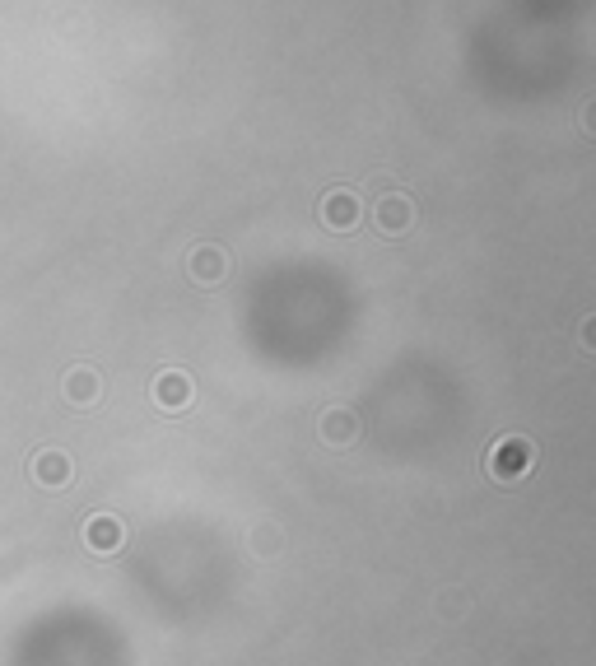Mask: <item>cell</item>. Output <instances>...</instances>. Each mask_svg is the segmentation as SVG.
<instances>
[{
    "mask_svg": "<svg viewBox=\"0 0 596 666\" xmlns=\"http://www.w3.org/2000/svg\"><path fill=\"white\" fill-rule=\"evenodd\" d=\"M531 466H536V443H531L527 434H503L499 443L485 452V471H489V480H499V485L527 480Z\"/></svg>",
    "mask_w": 596,
    "mask_h": 666,
    "instance_id": "1",
    "label": "cell"
},
{
    "mask_svg": "<svg viewBox=\"0 0 596 666\" xmlns=\"http://www.w3.org/2000/svg\"><path fill=\"white\" fill-rule=\"evenodd\" d=\"M28 480L47 494L70 490V485H75V462H70V452H61V448L33 452V457H28Z\"/></svg>",
    "mask_w": 596,
    "mask_h": 666,
    "instance_id": "2",
    "label": "cell"
},
{
    "mask_svg": "<svg viewBox=\"0 0 596 666\" xmlns=\"http://www.w3.org/2000/svg\"><path fill=\"white\" fill-rule=\"evenodd\" d=\"M415 219H420V210H415L406 191H387V196L373 201V224H378L382 238H406L415 229Z\"/></svg>",
    "mask_w": 596,
    "mask_h": 666,
    "instance_id": "3",
    "label": "cell"
},
{
    "mask_svg": "<svg viewBox=\"0 0 596 666\" xmlns=\"http://www.w3.org/2000/svg\"><path fill=\"white\" fill-rule=\"evenodd\" d=\"M149 396H154V406H159L163 415H182V410H191V401H196V382H191V373H182V368H163L159 378L149 382Z\"/></svg>",
    "mask_w": 596,
    "mask_h": 666,
    "instance_id": "4",
    "label": "cell"
},
{
    "mask_svg": "<svg viewBox=\"0 0 596 666\" xmlns=\"http://www.w3.org/2000/svg\"><path fill=\"white\" fill-rule=\"evenodd\" d=\"M187 275L196 280L201 289H215V285H224L229 280V252L224 247H215V243H201L196 252L187 257Z\"/></svg>",
    "mask_w": 596,
    "mask_h": 666,
    "instance_id": "5",
    "label": "cell"
},
{
    "mask_svg": "<svg viewBox=\"0 0 596 666\" xmlns=\"http://www.w3.org/2000/svg\"><path fill=\"white\" fill-rule=\"evenodd\" d=\"M84 545H89L94 555H117V550L126 545V522L117 513L84 517Z\"/></svg>",
    "mask_w": 596,
    "mask_h": 666,
    "instance_id": "6",
    "label": "cell"
},
{
    "mask_svg": "<svg viewBox=\"0 0 596 666\" xmlns=\"http://www.w3.org/2000/svg\"><path fill=\"white\" fill-rule=\"evenodd\" d=\"M317 215H322V224L331 233H350V229H359V215H364V210H359V196H354L350 187H336L322 196V210H317Z\"/></svg>",
    "mask_w": 596,
    "mask_h": 666,
    "instance_id": "7",
    "label": "cell"
},
{
    "mask_svg": "<svg viewBox=\"0 0 596 666\" xmlns=\"http://www.w3.org/2000/svg\"><path fill=\"white\" fill-rule=\"evenodd\" d=\"M61 392H66V401H70V406H80V410L98 406V396H103V382H98V368L75 364V368L66 373V382H61Z\"/></svg>",
    "mask_w": 596,
    "mask_h": 666,
    "instance_id": "8",
    "label": "cell"
},
{
    "mask_svg": "<svg viewBox=\"0 0 596 666\" xmlns=\"http://www.w3.org/2000/svg\"><path fill=\"white\" fill-rule=\"evenodd\" d=\"M322 438L331 443V448H350L354 438H359V420H354V410L345 406H331L322 415Z\"/></svg>",
    "mask_w": 596,
    "mask_h": 666,
    "instance_id": "9",
    "label": "cell"
},
{
    "mask_svg": "<svg viewBox=\"0 0 596 666\" xmlns=\"http://www.w3.org/2000/svg\"><path fill=\"white\" fill-rule=\"evenodd\" d=\"M247 545H252V555L261 559H275L280 550H285V536H280V527L275 522H261V527H252V536H247Z\"/></svg>",
    "mask_w": 596,
    "mask_h": 666,
    "instance_id": "10",
    "label": "cell"
},
{
    "mask_svg": "<svg viewBox=\"0 0 596 666\" xmlns=\"http://www.w3.org/2000/svg\"><path fill=\"white\" fill-rule=\"evenodd\" d=\"M461 611H466V606H461V592H443V597H438V615H452V620H457Z\"/></svg>",
    "mask_w": 596,
    "mask_h": 666,
    "instance_id": "11",
    "label": "cell"
}]
</instances>
